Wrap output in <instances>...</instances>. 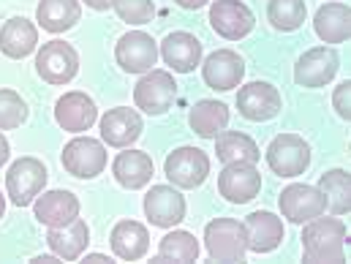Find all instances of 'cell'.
Returning a JSON list of instances; mask_svg holds the SVG:
<instances>
[{
    "label": "cell",
    "instance_id": "8fae6325",
    "mask_svg": "<svg viewBox=\"0 0 351 264\" xmlns=\"http://www.w3.org/2000/svg\"><path fill=\"white\" fill-rule=\"evenodd\" d=\"M218 191L232 204L256 199L262 191V175L256 172V164H223L218 175Z\"/></svg>",
    "mask_w": 351,
    "mask_h": 264
},
{
    "label": "cell",
    "instance_id": "cb8c5ba5",
    "mask_svg": "<svg viewBox=\"0 0 351 264\" xmlns=\"http://www.w3.org/2000/svg\"><path fill=\"white\" fill-rule=\"evenodd\" d=\"M112 254L123 262H139L150 248V235L139 221H120L112 229Z\"/></svg>",
    "mask_w": 351,
    "mask_h": 264
},
{
    "label": "cell",
    "instance_id": "e575fe53",
    "mask_svg": "<svg viewBox=\"0 0 351 264\" xmlns=\"http://www.w3.org/2000/svg\"><path fill=\"white\" fill-rule=\"evenodd\" d=\"M332 104H335V109H338V115L343 117V120H349L351 117V82H341L335 93H332Z\"/></svg>",
    "mask_w": 351,
    "mask_h": 264
},
{
    "label": "cell",
    "instance_id": "ab89813d",
    "mask_svg": "<svg viewBox=\"0 0 351 264\" xmlns=\"http://www.w3.org/2000/svg\"><path fill=\"white\" fill-rule=\"evenodd\" d=\"M52 262H58V259L55 256H36L33 259V264H52Z\"/></svg>",
    "mask_w": 351,
    "mask_h": 264
},
{
    "label": "cell",
    "instance_id": "4316f807",
    "mask_svg": "<svg viewBox=\"0 0 351 264\" xmlns=\"http://www.w3.org/2000/svg\"><path fill=\"white\" fill-rule=\"evenodd\" d=\"M215 153L221 164H259L262 158L256 142L240 131H221L215 136Z\"/></svg>",
    "mask_w": 351,
    "mask_h": 264
},
{
    "label": "cell",
    "instance_id": "f546056e",
    "mask_svg": "<svg viewBox=\"0 0 351 264\" xmlns=\"http://www.w3.org/2000/svg\"><path fill=\"white\" fill-rule=\"evenodd\" d=\"M319 191L324 196V204L335 215H343V213L351 210V182H349V175L343 169L324 172L322 180H319Z\"/></svg>",
    "mask_w": 351,
    "mask_h": 264
},
{
    "label": "cell",
    "instance_id": "603a6c76",
    "mask_svg": "<svg viewBox=\"0 0 351 264\" xmlns=\"http://www.w3.org/2000/svg\"><path fill=\"white\" fill-rule=\"evenodd\" d=\"M38 47V30L30 19L14 16L0 27V52L11 60H22Z\"/></svg>",
    "mask_w": 351,
    "mask_h": 264
},
{
    "label": "cell",
    "instance_id": "83f0119b",
    "mask_svg": "<svg viewBox=\"0 0 351 264\" xmlns=\"http://www.w3.org/2000/svg\"><path fill=\"white\" fill-rule=\"evenodd\" d=\"M82 16L80 0H41L36 8V19L49 33H63L74 27Z\"/></svg>",
    "mask_w": 351,
    "mask_h": 264
},
{
    "label": "cell",
    "instance_id": "4dcf8cb0",
    "mask_svg": "<svg viewBox=\"0 0 351 264\" xmlns=\"http://www.w3.org/2000/svg\"><path fill=\"white\" fill-rule=\"evenodd\" d=\"M199 259V243L191 232H169L158 245L156 262H196Z\"/></svg>",
    "mask_w": 351,
    "mask_h": 264
},
{
    "label": "cell",
    "instance_id": "277c9868",
    "mask_svg": "<svg viewBox=\"0 0 351 264\" xmlns=\"http://www.w3.org/2000/svg\"><path fill=\"white\" fill-rule=\"evenodd\" d=\"M267 164L275 175L297 177L311 164V147L297 134H278L267 147Z\"/></svg>",
    "mask_w": 351,
    "mask_h": 264
},
{
    "label": "cell",
    "instance_id": "74e56055",
    "mask_svg": "<svg viewBox=\"0 0 351 264\" xmlns=\"http://www.w3.org/2000/svg\"><path fill=\"white\" fill-rule=\"evenodd\" d=\"M85 3H88L90 8H95V11H106V8H109L114 0H85Z\"/></svg>",
    "mask_w": 351,
    "mask_h": 264
},
{
    "label": "cell",
    "instance_id": "8d00e7d4",
    "mask_svg": "<svg viewBox=\"0 0 351 264\" xmlns=\"http://www.w3.org/2000/svg\"><path fill=\"white\" fill-rule=\"evenodd\" d=\"M177 5H182V8H191V11H196V8H202V5H207L210 0H175Z\"/></svg>",
    "mask_w": 351,
    "mask_h": 264
},
{
    "label": "cell",
    "instance_id": "484cf974",
    "mask_svg": "<svg viewBox=\"0 0 351 264\" xmlns=\"http://www.w3.org/2000/svg\"><path fill=\"white\" fill-rule=\"evenodd\" d=\"M316 36L324 44H343L351 36V8L346 3H327L316 11L313 19Z\"/></svg>",
    "mask_w": 351,
    "mask_h": 264
},
{
    "label": "cell",
    "instance_id": "e0dca14e",
    "mask_svg": "<svg viewBox=\"0 0 351 264\" xmlns=\"http://www.w3.org/2000/svg\"><path fill=\"white\" fill-rule=\"evenodd\" d=\"M202 77H204V82L213 90H221V93H223V90H234V88H240V82H243V77H245V63H243V58H240L237 52H232V49H218V52H213V55L204 60Z\"/></svg>",
    "mask_w": 351,
    "mask_h": 264
},
{
    "label": "cell",
    "instance_id": "d6a6232c",
    "mask_svg": "<svg viewBox=\"0 0 351 264\" xmlns=\"http://www.w3.org/2000/svg\"><path fill=\"white\" fill-rule=\"evenodd\" d=\"M27 117V106L19 98V93L8 88H0V131L19 128Z\"/></svg>",
    "mask_w": 351,
    "mask_h": 264
},
{
    "label": "cell",
    "instance_id": "5b68a950",
    "mask_svg": "<svg viewBox=\"0 0 351 264\" xmlns=\"http://www.w3.org/2000/svg\"><path fill=\"white\" fill-rule=\"evenodd\" d=\"M36 71L49 85H69L80 71V55L66 41H49L36 58Z\"/></svg>",
    "mask_w": 351,
    "mask_h": 264
},
{
    "label": "cell",
    "instance_id": "60d3db41",
    "mask_svg": "<svg viewBox=\"0 0 351 264\" xmlns=\"http://www.w3.org/2000/svg\"><path fill=\"white\" fill-rule=\"evenodd\" d=\"M3 213H5V199H3V193H0V218H3Z\"/></svg>",
    "mask_w": 351,
    "mask_h": 264
},
{
    "label": "cell",
    "instance_id": "d590c367",
    "mask_svg": "<svg viewBox=\"0 0 351 264\" xmlns=\"http://www.w3.org/2000/svg\"><path fill=\"white\" fill-rule=\"evenodd\" d=\"M8 156H11V147H8V139L0 134V167L8 161Z\"/></svg>",
    "mask_w": 351,
    "mask_h": 264
},
{
    "label": "cell",
    "instance_id": "2e32d148",
    "mask_svg": "<svg viewBox=\"0 0 351 264\" xmlns=\"http://www.w3.org/2000/svg\"><path fill=\"white\" fill-rule=\"evenodd\" d=\"M55 120L63 131H71V134H80V131H90L98 120V109L93 104L88 93H66L58 98L55 104Z\"/></svg>",
    "mask_w": 351,
    "mask_h": 264
},
{
    "label": "cell",
    "instance_id": "ba28073f",
    "mask_svg": "<svg viewBox=\"0 0 351 264\" xmlns=\"http://www.w3.org/2000/svg\"><path fill=\"white\" fill-rule=\"evenodd\" d=\"M164 175L175 182L177 188H196L210 175V158L199 147H177L167 156Z\"/></svg>",
    "mask_w": 351,
    "mask_h": 264
},
{
    "label": "cell",
    "instance_id": "44dd1931",
    "mask_svg": "<svg viewBox=\"0 0 351 264\" xmlns=\"http://www.w3.org/2000/svg\"><path fill=\"white\" fill-rule=\"evenodd\" d=\"M245 235H248V251H254V254L275 251L286 237L283 221L278 215H272V213H262V210L251 213L245 218Z\"/></svg>",
    "mask_w": 351,
    "mask_h": 264
},
{
    "label": "cell",
    "instance_id": "30bf717a",
    "mask_svg": "<svg viewBox=\"0 0 351 264\" xmlns=\"http://www.w3.org/2000/svg\"><path fill=\"white\" fill-rule=\"evenodd\" d=\"M341 69V60H338V52L330 49V47H316V49H308L297 66H294V80L297 85L302 88H324L335 80Z\"/></svg>",
    "mask_w": 351,
    "mask_h": 264
},
{
    "label": "cell",
    "instance_id": "9a60e30c",
    "mask_svg": "<svg viewBox=\"0 0 351 264\" xmlns=\"http://www.w3.org/2000/svg\"><path fill=\"white\" fill-rule=\"evenodd\" d=\"M237 109L245 120L264 123L280 112V93L269 82H248L237 93Z\"/></svg>",
    "mask_w": 351,
    "mask_h": 264
},
{
    "label": "cell",
    "instance_id": "836d02e7",
    "mask_svg": "<svg viewBox=\"0 0 351 264\" xmlns=\"http://www.w3.org/2000/svg\"><path fill=\"white\" fill-rule=\"evenodd\" d=\"M112 8L117 11V16L128 25H145V22H153V14H156V5L153 0H114Z\"/></svg>",
    "mask_w": 351,
    "mask_h": 264
},
{
    "label": "cell",
    "instance_id": "f35d334b",
    "mask_svg": "<svg viewBox=\"0 0 351 264\" xmlns=\"http://www.w3.org/2000/svg\"><path fill=\"white\" fill-rule=\"evenodd\" d=\"M85 262L101 264V262H109V256H104V254H88V259H85Z\"/></svg>",
    "mask_w": 351,
    "mask_h": 264
},
{
    "label": "cell",
    "instance_id": "ffe728a7",
    "mask_svg": "<svg viewBox=\"0 0 351 264\" xmlns=\"http://www.w3.org/2000/svg\"><path fill=\"white\" fill-rule=\"evenodd\" d=\"M47 243H49V248H52L55 256H60V259H66V262H77L90 243L88 224L77 215V218H74L71 224H66V226H49Z\"/></svg>",
    "mask_w": 351,
    "mask_h": 264
},
{
    "label": "cell",
    "instance_id": "6da1fadb",
    "mask_svg": "<svg viewBox=\"0 0 351 264\" xmlns=\"http://www.w3.org/2000/svg\"><path fill=\"white\" fill-rule=\"evenodd\" d=\"M346 224L338 218H311L302 232L305 262L311 264H341L346 262Z\"/></svg>",
    "mask_w": 351,
    "mask_h": 264
},
{
    "label": "cell",
    "instance_id": "3957f363",
    "mask_svg": "<svg viewBox=\"0 0 351 264\" xmlns=\"http://www.w3.org/2000/svg\"><path fill=\"white\" fill-rule=\"evenodd\" d=\"M47 167L38 158H19L5 175V193L16 207H27L47 185Z\"/></svg>",
    "mask_w": 351,
    "mask_h": 264
},
{
    "label": "cell",
    "instance_id": "4fadbf2b",
    "mask_svg": "<svg viewBox=\"0 0 351 264\" xmlns=\"http://www.w3.org/2000/svg\"><path fill=\"white\" fill-rule=\"evenodd\" d=\"M145 215L153 226L172 229L185 218V199L172 185H153L145 196Z\"/></svg>",
    "mask_w": 351,
    "mask_h": 264
},
{
    "label": "cell",
    "instance_id": "d6986e66",
    "mask_svg": "<svg viewBox=\"0 0 351 264\" xmlns=\"http://www.w3.org/2000/svg\"><path fill=\"white\" fill-rule=\"evenodd\" d=\"M161 58L177 74H191L202 63V44L196 36L177 30L161 41Z\"/></svg>",
    "mask_w": 351,
    "mask_h": 264
},
{
    "label": "cell",
    "instance_id": "1f68e13d",
    "mask_svg": "<svg viewBox=\"0 0 351 264\" xmlns=\"http://www.w3.org/2000/svg\"><path fill=\"white\" fill-rule=\"evenodd\" d=\"M308 16L305 0H269L267 3V19L272 22L275 30L291 33L297 30Z\"/></svg>",
    "mask_w": 351,
    "mask_h": 264
},
{
    "label": "cell",
    "instance_id": "9c48e42d",
    "mask_svg": "<svg viewBox=\"0 0 351 264\" xmlns=\"http://www.w3.org/2000/svg\"><path fill=\"white\" fill-rule=\"evenodd\" d=\"M114 58L117 66L128 74H145L156 66L158 60V47L153 41V36H147L145 30H131L125 33L117 47H114Z\"/></svg>",
    "mask_w": 351,
    "mask_h": 264
},
{
    "label": "cell",
    "instance_id": "8992f818",
    "mask_svg": "<svg viewBox=\"0 0 351 264\" xmlns=\"http://www.w3.org/2000/svg\"><path fill=\"white\" fill-rule=\"evenodd\" d=\"M210 25L218 36H223L229 41H240L254 30L256 19H254V11L243 0H213Z\"/></svg>",
    "mask_w": 351,
    "mask_h": 264
},
{
    "label": "cell",
    "instance_id": "7c38bea8",
    "mask_svg": "<svg viewBox=\"0 0 351 264\" xmlns=\"http://www.w3.org/2000/svg\"><path fill=\"white\" fill-rule=\"evenodd\" d=\"M63 167H66L69 175L82 177V180L98 177L106 167V150L98 139L77 136L63 150Z\"/></svg>",
    "mask_w": 351,
    "mask_h": 264
},
{
    "label": "cell",
    "instance_id": "7402d4cb",
    "mask_svg": "<svg viewBox=\"0 0 351 264\" xmlns=\"http://www.w3.org/2000/svg\"><path fill=\"white\" fill-rule=\"evenodd\" d=\"M80 215V199L71 191H47L36 196V218L44 226H66Z\"/></svg>",
    "mask_w": 351,
    "mask_h": 264
},
{
    "label": "cell",
    "instance_id": "f1b7e54d",
    "mask_svg": "<svg viewBox=\"0 0 351 264\" xmlns=\"http://www.w3.org/2000/svg\"><path fill=\"white\" fill-rule=\"evenodd\" d=\"M188 123H191V128H193L199 136L215 139V136L229 125V109H226V104H221V101L204 98V101H196V106H193L191 115H188Z\"/></svg>",
    "mask_w": 351,
    "mask_h": 264
},
{
    "label": "cell",
    "instance_id": "ac0fdd59",
    "mask_svg": "<svg viewBox=\"0 0 351 264\" xmlns=\"http://www.w3.org/2000/svg\"><path fill=\"white\" fill-rule=\"evenodd\" d=\"M101 136L112 147H128L142 136V117L131 106L109 109L101 117Z\"/></svg>",
    "mask_w": 351,
    "mask_h": 264
},
{
    "label": "cell",
    "instance_id": "52a82bcc",
    "mask_svg": "<svg viewBox=\"0 0 351 264\" xmlns=\"http://www.w3.org/2000/svg\"><path fill=\"white\" fill-rule=\"evenodd\" d=\"M177 98L175 77L169 71H150L145 74L134 88V104L145 109L147 115H164Z\"/></svg>",
    "mask_w": 351,
    "mask_h": 264
},
{
    "label": "cell",
    "instance_id": "5bb4252c",
    "mask_svg": "<svg viewBox=\"0 0 351 264\" xmlns=\"http://www.w3.org/2000/svg\"><path fill=\"white\" fill-rule=\"evenodd\" d=\"M324 210H327L324 196L313 185L294 182V185L283 188V193H280V213L291 224H305L316 215H324Z\"/></svg>",
    "mask_w": 351,
    "mask_h": 264
},
{
    "label": "cell",
    "instance_id": "d4e9b609",
    "mask_svg": "<svg viewBox=\"0 0 351 264\" xmlns=\"http://www.w3.org/2000/svg\"><path fill=\"white\" fill-rule=\"evenodd\" d=\"M112 175H114V180H117L123 188L139 191V188H145V185L153 180L156 167H153V158H150L147 153H142V150H125V153H120V156L114 158Z\"/></svg>",
    "mask_w": 351,
    "mask_h": 264
},
{
    "label": "cell",
    "instance_id": "7a4b0ae2",
    "mask_svg": "<svg viewBox=\"0 0 351 264\" xmlns=\"http://www.w3.org/2000/svg\"><path fill=\"white\" fill-rule=\"evenodd\" d=\"M204 245L213 262H245L248 235L245 224L234 218H215L204 226Z\"/></svg>",
    "mask_w": 351,
    "mask_h": 264
}]
</instances>
